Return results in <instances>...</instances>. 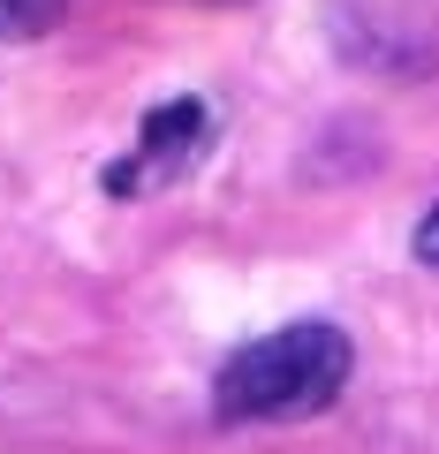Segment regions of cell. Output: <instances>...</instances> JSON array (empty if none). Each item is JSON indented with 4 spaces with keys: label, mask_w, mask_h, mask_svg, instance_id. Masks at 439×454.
<instances>
[{
    "label": "cell",
    "mask_w": 439,
    "mask_h": 454,
    "mask_svg": "<svg viewBox=\"0 0 439 454\" xmlns=\"http://www.w3.org/2000/svg\"><path fill=\"white\" fill-rule=\"evenodd\" d=\"M357 372V348H349L341 325L325 318H295L280 333L250 340L220 364L212 379V409L220 424H288V417H318L333 394Z\"/></svg>",
    "instance_id": "1"
},
{
    "label": "cell",
    "mask_w": 439,
    "mask_h": 454,
    "mask_svg": "<svg viewBox=\"0 0 439 454\" xmlns=\"http://www.w3.org/2000/svg\"><path fill=\"white\" fill-rule=\"evenodd\" d=\"M205 145H212V114L197 106V98H167V106H152V114H145L137 152H129V160H114L98 182H106L114 197H145V190H160V182L190 175Z\"/></svg>",
    "instance_id": "2"
},
{
    "label": "cell",
    "mask_w": 439,
    "mask_h": 454,
    "mask_svg": "<svg viewBox=\"0 0 439 454\" xmlns=\"http://www.w3.org/2000/svg\"><path fill=\"white\" fill-rule=\"evenodd\" d=\"M68 16V0H0V46H23V38H46Z\"/></svg>",
    "instance_id": "3"
},
{
    "label": "cell",
    "mask_w": 439,
    "mask_h": 454,
    "mask_svg": "<svg viewBox=\"0 0 439 454\" xmlns=\"http://www.w3.org/2000/svg\"><path fill=\"white\" fill-rule=\"evenodd\" d=\"M417 258H424V265L439 273V205H432V212L417 220Z\"/></svg>",
    "instance_id": "4"
}]
</instances>
